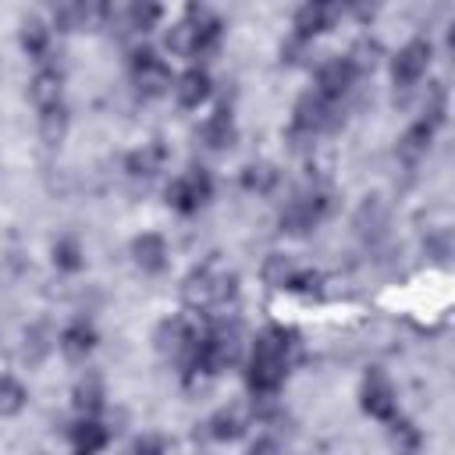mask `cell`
Wrapping results in <instances>:
<instances>
[{
	"instance_id": "1f68e13d",
	"label": "cell",
	"mask_w": 455,
	"mask_h": 455,
	"mask_svg": "<svg viewBox=\"0 0 455 455\" xmlns=\"http://www.w3.org/2000/svg\"><path fill=\"white\" fill-rule=\"evenodd\" d=\"M25 387L14 377H0V416H14L25 409Z\"/></svg>"
},
{
	"instance_id": "5b68a950",
	"label": "cell",
	"mask_w": 455,
	"mask_h": 455,
	"mask_svg": "<svg viewBox=\"0 0 455 455\" xmlns=\"http://www.w3.org/2000/svg\"><path fill=\"white\" fill-rule=\"evenodd\" d=\"M338 121H341V114H338V103H331V100H323L320 92H302L299 100H295V110H291V128H288V135H291V142L299 146L302 139H316V135H323V132H331V128H338Z\"/></svg>"
},
{
	"instance_id": "d6986e66",
	"label": "cell",
	"mask_w": 455,
	"mask_h": 455,
	"mask_svg": "<svg viewBox=\"0 0 455 455\" xmlns=\"http://www.w3.org/2000/svg\"><path fill=\"white\" fill-rule=\"evenodd\" d=\"M124 167H128L132 178L149 181V178H156V174L167 167V146H164V142H142L139 149L128 153Z\"/></svg>"
},
{
	"instance_id": "44dd1931",
	"label": "cell",
	"mask_w": 455,
	"mask_h": 455,
	"mask_svg": "<svg viewBox=\"0 0 455 455\" xmlns=\"http://www.w3.org/2000/svg\"><path fill=\"white\" fill-rule=\"evenodd\" d=\"M57 348H60V352H64V359H71V363L85 359V355L96 348V327H92L89 320H71V323L60 331Z\"/></svg>"
},
{
	"instance_id": "836d02e7",
	"label": "cell",
	"mask_w": 455,
	"mask_h": 455,
	"mask_svg": "<svg viewBox=\"0 0 455 455\" xmlns=\"http://www.w3.org/2000/svg\"><path fill=\"white\" fill-rule=\"evenodd\" d=\"M245 455H284V448H281L274 437H256V441L245 448Z\"/></svg>"
},
{
	"instance_id": "cb8c5ba5",
	"label": "cell",
	"mask_w": 455,
	"mask_h": 455,
	"mask_svg": "<svg viewBox=\"0 0 455 455\" xmlns=\"http://www.w3.org/2000/svg\"><path fill=\"white\" fill-rule=\"evenodd\" d=\"M103 380L100 377H82L78 384H75V391H71V405H75V412L78 416H85V419H96L100 412H103Z\"/></svg>"
},
{
	"instance_id": "2e32d148",
	"label": "cell",
	"mask_w": 455,
	"mask_h": 455,
	"mask_svg": "<svg viewBox=\"0 0 455 455\" xmlns=\"http://www.w3.org/2000/svg\"><path fill=\"white\" fill-rule=\"evenodd\" d=\"M28 100L36 103V110H53L64 107V75L57 68H39L28 82Z\"/></svg>"
},
{
	"instance_id": "ba28073f",
	"label": "cell",
	"mask_w": 455,
	"mask_h": 455,
	"mask_svg": "<svg viewBox=\"0 0 455 455\" xmlns=\"http://www.w3.org/2000/svg\"><path fill=\"white\" fill-rule=\"evenodd\" d=\"M331 213V196L323 188H306V192H295L284 210H281V231L288 235H306L309 228H316L323 217Z\"/></svg>"
},
{
	"instance_id": "52a82bcc",
	"label": "cell",
	"mask_w": 455,
	"mask_h": 455,
	"mask_svg": "<svg viewBox=\"0 0 455 455\" xmlns=\"http://www.w3.org/2000/svg\"><path fill=\"white\" fill-rule=\"evenodd\" d=\"M199 331H203V327H196L188 316H167V320H160V327H156V334H153L156 352H160L164 359L178 363V366L188 373V370H192V355H196Z\"/></svg>"
},
{
	"instance_id": "5bb4252c",
	"label": "cell",
	"mask_w": 455,
	"mask_h": 455,
	"mask_svg": "<svg viewBox=\"0 0 455 455\" xmlns=\"http://www.w3.org/2000/svg\"><path fill=\"white\" fill-rule=\"evenodd\" d=\"M338 7L334 4H320V0H309V4H302L299 11H295V18H291V36H299V39H313V36H320V32H327L334 21H338Z\"/></svg>"
},
{
	"instance_id": "8992f818",
	"label": "cell",
	"mask_w": 455,
	"mask_h": 455,
	"mask_svg": "<svg viewBox=\"0 0 455 455\" xmlns=\"http://www.w3.org/2000/svg\"><path fill=\"white\" fill-rule=\"evenodd\" d=\"M128 75H132L135 92L146 96V100L167 96V92L174 89V75H171L167 60H164L156 50H149V46L132 50V57H128Z\"/></svg>"
},
{
	"instance_id": "f546056e",
	"label": "cell",
	"mask_w": 455,
	"mask_h": 455,
	"mask_svg": "<svg viewBox=\"0 0 455 455\" xmlns=\"http://www.w3.org/2000/svg\"><path fill=\"white\" fill-rule=\"evenodd\" d=\"M50 252H53V267H57V270H68V274L82 270V263H85V256H82V245H78V238H71V235L57 238Z\"/></svg>"
},
{
	"instance_id": "277c9868",
	"label": "cell",
	"mask_w": 455,
	"mask_h": 455,
	"mask_svg": "<svg viewBox=\"0 0 455 455\" xmlns=\"http://www.w3.org/2000/svg\"><path fill=\"white\" fill-rule=\"evenodd\" d=\"M242 359V334L235 323H210L199 331L196 341V355H192V370L188 373H206L217 377L228 366H235Z\"/></svg>"
},
{
	"instance_id": "6da1fadb",
	"label": "cell",
	"mask_w": 455,
	"mask_h": 455,
	"mask_svg": "<svg viewBox=\"0 0 455 455\" xmlns=\"http://www.w3.org/2000/svg\"><path fill=\"white\" fill-rule=\"evenodd\" d=\"M295 334L288 327H267L256 334L252 352H249V366H245V380L249 391L256 398H274L288 377L291 355H295Z\"/></svg>"
},
{
	"instance_id": "ffe728a7",
	"label": "cell",
	"mask_w": 455,
	"mask_h": 455,
	"mask_svg": "<svg viewBox=\"0 0 455 455\" xmlns=\"http://www.w3.org/2000/svg\"><path fill=\"white\" fill-rule=\"evenodd\" d=\"M68 441H71V451L75 455H100L107 448V441H110V430L100 419L78 416V423L68 430Z\"/></svg>"
},
{
	"instance_id": "4fadbf2b",
	"label": "cell",
	"mask_w": 455,
	"mask_h": 455,
	"mask_svg": "<svg viewBox=\"0 0 455 455\" xmlns=\"http://www.w3.org/2000/svg\"><path fill=\"white\" fill-rule=\"evenodd\" d=\"M352 228L355 235L366 242V245H377L387 238V228H391V206L384 196H366L355 213H352Z\"/></svg>"
},
{
	"instance_id": "d4e9b609",
	"label": "cell",
	"mask_w": 455,
	"mask_h": 455,
	"mask_svg": "<svg viewBox=\"0 0 455 455\" xmlns=\"http://www.w3.org/2000/svg\"><path fill=\"white\" fill-rule=\"evenodd\" d=\"M277 181H281V171H277V164H270V160H252V164L242 167V188H245V192L270 196V192L277 188Z\"/></svg>"
},
{
	"instance_id": "7402d4cb",
	"label": "cell",
	"mask_w": 455,
	"mask_h": 455,
	"mask_svg": "<svg viewBox=\"0 0 455 455\" xmlns=\"http://www.w3.org/2000/svg\"><path fill=\"white\" fill-rule=\"evenodd\" d=\"M235 135H238V128H235V117H231L228 107H217V110L199 124V139H203L206 149H228V146L235 142Z\"/></svg>"
},
{
	"instance_id": "7c38bea8",
	"label": "cell",
	"mask_w": 455,
	"mask_h": 455,
	"mask_svg": "<svg viewBox=\"0 0 455 455\" xmlns=\"http://www.w3.org/2000/svg\"><path fill=\"white\" fill-rule=\"evenodd\" d=\"M355 82H359L355 64H352L348 57H331V60H323V64L316 68V85H313V92H320V96L331 100V103H341V100L352 92Z\"/></svg>"
},
{
	"instance_id": "4316f807",
	"label": "cell",
	"mask_w": 455,
	"mask_h": 455,
	"mask_svg": "<svg viewBox=\"0 0 455 455\" xmlns=\"http://www.w3.org/2000/svg\"><path fill=\"white\" fill-rule=\"evenodd\" d=\"M434 132H437L434 124H427V121H412V124L402 132V139H398V156H405V160H419V156L427 153Z\"/></svg>"
},
{
	"instance_id": "30bf717a",
	"label": "cell",
	"mask_w": 455,
	"mask_h": 455,
	"mask_svg": "<svg viewBox=\"0 0 455 455\" xmlns=\"http://www.w3.org/2000/svg\"><path fill=\"white\" fill-rule=\"evenodd\" d=\"M359 405L366 416L380 419V423H391L398 416V391L391 384V377L384 370H366L363 377V387H359Z\"/></svg>"
},
{
	"instance_id": "603a6c76",
	"label": "cell",
	"mask_w": 455,
	"mask_h": 455,
	"mask_svg": "<svg viewBox=\"0 0 455 455\" xmlns=\"http://www.w3.org/2000/svg\"><path fill=\"white\" fill-rule=\"evenodd\" d=\"M245 427H249V419H245V412L238 405H224L206 419V434L213 441H238L245 434Z\"/></svg>"
},
{
	"instance_id": "7a4b0ae2",
	"label": "cell",
	"mask_w": 455,
	"mask_h": 455,
	"mask_svg": "<svg viewBox=\"0 0 455 455\" xmlns=\"http://www.w3.org/2000/svg\"><path fill=\"white\" fill-rule=\"evenodd\" d=\"M217 43H220V18L199 4L185 7V14L164 36V46L174 57H206L217 50Z\"/></svg>"
},
{
	"instance_id": "9c48e42d",
	"label": "cell",
	"mask_w": 455,
	"mask_h": 455,
	"mask_svg": "<svg viewBox=\"0 0 455 455\" xmlns=\"http://www.w3.org/2000/svg\"><path fill=\"white\" fill-rule=\"evenodd\" d=\"M210 196H213V178L206 167H188L178 178H171V185H167V206L178 213L203 210L210 203Z\"/></svg>"
},
{
	"instance_id": "484cf974",
	"label": "cell",
	"mask_w": 455,
	"mask_h": 455,
	"mask_svg": "<svg viewBox=\"0 0 455 455\" xmlns=\"http://www.w3.org/2000/svg\"><path fill=\"white\" fill-rule=\"evenodd\" d=\"M18 39H21V50H25L28 57L43 60L46 50H50V25H46L43 18L28 14V18H21V25H18Z\"/></svg>"
},
{
	"instance_id": "ac0fdd59",
	"label": "cell",
	"mask_w": 455,
	"mask_h": 455,
	"mask_svg": "<svg viewBox=\"0 0 455 455\" xmlns=\"http://www.w3.org/2000/svg\"><path fill=\"white\" fill-rule=\"evenodd\" d=\"M210 89H213V82H210L206 68H188V71H181L174 78V96H178V103L185 110H196L199 103H206L210 100Z\"/></svg>"
},
{
	"instance_id": "e0dca14e",
	"label": "cell",
	"mask_w": 455,
	"mask_h": 455,
	"mask_svg": "<svg viewBox=\"0 0 455 455\" xmlns=\"http://www.w3.org/2000/svg\"><path fill=\"white\" fill-rule=\"evenodd\" d=\"M92 25H103V4H60V7H53V28L82 32Z\"/></svg>"
},
{
	"instance_id": "f1b7e54d",
	"label": "cell",
	"mask_w": 455,
	"mask_h": 455,
	"mask_svg": "<svg viewBox=\"0 0 455 455\" xmlns=\"http://www.w3.org/2000/svg\"><path fill=\"white\" fill-rule=\"evenodd\" d=\"M295 263L284 256V252H270L267 259H263V281L270 284V288H281V291H288L291 288V281H295Z\"/></svg>"
},
{
	"instance_id": "3957f363",
	"label": "cell",
	"mask_w": 455,
	"mask_h": 455,
	"mask_svg": "<svg viewBox=\"0 0 455 455\" xmlns=\"http://www.w3.org/2000/svg\"><path fill=\"white\" fill-rule=\"evenodd\" d=\"M238 295V277L231 270H224L220 263H203V267H192L181 281V302L196 313H206V309H220L228 306L231 299Z\"/></svg>"
},
{
	"instance_id": "d6a6232c",
	"label": "cell",
	"mask_w": 455,
	"mask_h": 455,
	"mask_svg": "<svg viewBox=\"0 0 455 455\" xmlns=\"http://www.w3.org/2000/svg\"><path fill=\"white\" fill-rule=\"evenodd\" d=\"M132 455H164V441L156 434H142L135 444H132Z\"/></svg>"
},
{
	"instance_id": "8fae6325",
	"label": "cell",
	"mask_w": 455,
	"mask_h": 455,
	"mask_svg": "<svg viewBox=\"0 0 455 455\" xmlns=\"http://www.w3.org/2000/svg\"><path fill=\"white\" fill-rule=\"evenodd\" d=\"M434 60V43L430 39H409L395 57H391V78L398 89H416Z\"/></svg>"
},
{
	"instance_id": "9a60e30c",
	"label": "cell",
	"mask_w": 455,
	"mask_h": 455,
	"mask_svg": "<svg viewBox=\"0 0 455 455\" xmlns=\"http://www.w3.org/2000/svg\"><path fill=\"white\" fill-rule=\"evenodd\" d=\"M167 259H171V252H167L164 235L142 231V235L132 238V263H135L142 274H160V270L167 267Z\"/></svg>"
},
{
	"instance_id": "4dcf8cb0",
	"label": "cell",
	"mask_w": 455,
	"mask_h": 455,
	"mask_svg": "<svg viewBox=\"0 0 455 455\" xmlns=\"http://www.w3.org/2000/svg\"><path fill=\"white\" fill-rule=\"evenodd\" d=\"M39 135H43L46 146H57V142L68 135V110H64V107L43 110V114H39Z\"/></svg>"
},
{
	"instance_id": "83f0119b",
	"label": "cell",
	"mask_w": 455,
	"mask_h": 455,
	"mask_svg": "<svg viewBox=\"0 0 455 455\" xmlns=\"http://www.w3.org/2000/svg\"><path fill=\"white\" fill-rule=\"evenodd\" d=\"M387 441H391V451H395V455H416L419 444H423V434H419V427H412L409 419L395 416L391 427H387Z\"/></svg>"
}]
</instances>
